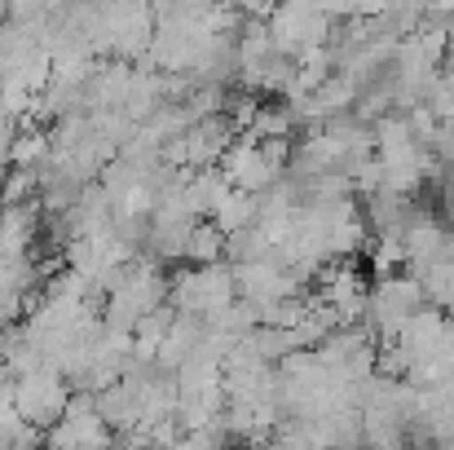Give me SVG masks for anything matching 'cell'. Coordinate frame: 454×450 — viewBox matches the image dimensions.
I'll return each instance as SVG.
<instances>
[{
  "label": "cell",
  "mask_w": 454,
  "mask_h": 450,
  "mask_svg": "<svg viewBox=\"0 0 454 450\" xmlns=\"http://www.w3.org/2000/svg\"><path fill=\"white\" fill-rule=\"evenodd\" d=\"M221 248H225V234L216 225H194L190 239H185V252L199 261V265H216L221 261Z\"/></svg>",
  "instance_id": "1"
},
{
  "label": "cell",
  "mask_w": 454,
  "mask_h": 450,
  "mask_svg": "<svg viewBox=\"0 0 454 450\" xmlns=\"http://www.w3.org/2000/svg\"><path fill=\"white\" fill-rule=\"evenodd\" d=\"M9 154H13L18 163H31V159L44 154V138H35V133H31V138H18V142L9 146Z\"/></svg>",
  "instance_id": "2"
}]
</instances>
